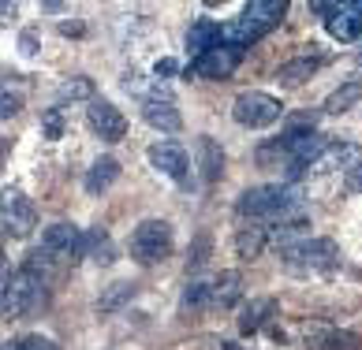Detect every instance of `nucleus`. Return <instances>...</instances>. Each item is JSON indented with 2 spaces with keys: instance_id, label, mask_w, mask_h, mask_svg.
I'll return each mask as SVG.
<instances>
[{
  "instance_id": "1",
  "label": "nucleus",
  "mask_w": 362,
  "mask_h": 350,
  "mask_svg": "<svg viewBox=\"0 0 362 350\" xmlns=\"http://www.w3.org/2000/svg\"><path fill=\"white\" fill-rule=\"evenodd\" d=\"M235 212L239 217H250V220H265V224L303 220V194H299V186H291V183L254 186V191L239 194Z\"/></svg>"
},
{
  "instance_id": "2",
  "label": "nucleus",
  "mask_w": 362,
  "mask_h": 350,
  "mask_svg": "<svg viewBox=\"0 0 362 350\" xmlns=\"http://www.w3.org/2000/svg\"><path fill=\"white\" fill-rule=\"evenodd\" d=\"M284 11H288L284 0H250V4L243 8V16H239L232 26H224L228 45H239V49L254 45L258 37L269 34L273 26H280V19H284Z\"/></svg>"
},
{
  "instance_id": "3",
  "label": "nucleus",
  "mask_w": 362,
  "mask_h": 350,
  "mask_svg": "<svg viewBox=\"0 0 362 350\" xmlns=\"http://www.w3.org/2000/svg\"><path fill=\"white\" fill-rule=\"evenodd\" d=\"M280 261H284L288 272L295 276H314V272H329L340 261V250L332 239H303L299 246L280 250Z\"/></svg>"
},
{
  "instance_id": "4",
  "label": "nucleus",
  "mask_w": 362,
  "mask_h": 350,
  "mask_svg": "<svg viewBox=\"0 0 362 350\" xmlns=\"http://www.w3.org/2000/svg\"><path fill=\"white\" fill-rule=\"evenodd\" d=\"M45 302V276L19 268L4 276V317H26Z\"/></svg>"
},
{
  "instance_id": "5",
  "label": "nucleus",
  "mask_w": 362,
  "mask_h": 350,
  "mask_svg": "<svg viewBox=\"0 0 362 350\" xmlns=\"http://www.w3.org/2000/svg\"><path fill=\"white\" fill-rule=\"evenodd\" d=\"M232 116L239 127H250V131H262L276 123L280 116H284V104H280L276 97H269V93L262 90H250V93H239L235 104H232Z\"/></svg>"
},
{
  "instance_id": "6",
  "label": "nucleus",
  "mask_w": 362,
  "mask_h": 350,
  "mask_svg": "<svg viewBox=\"0 0 362 350\" xmlns=\"http://www.w3.org/2000/svg\"><path fill=\"white\" fill-rule=\"evenodd\" d=\"M172 250V227L165 220H146L131 235V258L139 265H157Z\"/></svg>"
},
{
  "instance_id": "7",
  "label": "nucleus",
  "mask_w": 362,
  "mask_h": 350,
  "mask_svg": "<svg viewBox=\"0 0 362 350\" xmlns=\"http://www.w3.org/2000/svg\"><path fill=\"white\" fill-rule=\"evenodd\" d=\"M0 220H4L8 235L26 239L34 231V224H37V209H34V201L23 198L19 191H4V212H0Z\"/></svg>"
},
{
  "instance_id": "8",
  "label": "nucleus",
  "mask_w": 362,
  "mask_h": 350,
  "mask_svg": "<svg viewBox=\"0 0 362 350\" xmlns=\"http://www.w3.org/2000/svg\"><path fill=\"white\" fill-rule=\"evenodd\" d=\"M239 60H243V49L239 45H221L206 52V56L191 60V67H187V75H198V78H228L239 67Z\"/></svg>"
},
{
  "instance_id": "9",
  "label": "nucleus",
  "mask_w": 362,
  "mask_h": 350,
  "mask_svg": "<svg viewBox=\"0 0 362 350\" xmlns=\"http://www.w3.org/2000/svg\"><path fill=\"white\" fill-rule=\"evenodd\" d=\"M150 164L157 171H165L168 179H176L180 186H187V179H191V160H187V150L180 142H157V145H150Z\"/></svg>"
},
{
  "instance_id": "10",
  "label": "nucleus",
  "mask_w": 362,
  "mask_h": 350,
  "mask_svg": "<svg viewBox=\"0 0 362 350\" xmlns=\"http://www.w3.org/2000/svg\"><path fill=\"white\" fill-rule=\"evenodd\" d=\"M142 119H146L150 127L165 131V134H172V131L183 127V116H180V109H176V101H172L168 86H160L150 101H142Z\"/></svg>"
},
{
  "instance_id": "11",
  "label": "nucleus",
  "mask_w": 362,
  "mask_h": 350,
  "mask_svg": "<svg viewBox=\"0 0 362 350\" xmlns=\"http://www.w3.org/2000/svg\"><path fill=\"white\" fill-rule=\"evenodd\" d=\"M42 250H49L60 261H78L83 258V231L75 224H52L42 235Z\"/></svg>"
},
{
  "instance_id": "12",
  "label": "nucleus",
  "mask_w": 362,
  "mask_h": 350,
  "mask_svg": "<svg viewBox=\"0 0 362 350\" xmlns=\"http://www.w3.org/2000/svg\"><path fill=\"white\" fill-rule=\"evenodd\" d=\"M86 119H90V127L101 134V142H119L127 134V119H124V112H119L112 101H101V97L90 101Z\"/></svg>"
},
{
  "instance_id": "13",
  "label": "nucleus",
  "mask_w": 362,
  "mask_h": 350,
  "mask_svg": "<svg viewBox=\"0 0 362 350\" xmlns=\"http://www.w3.org/2000/svg\"><path fill=\"white\" fill-rule=\"evenodd\" d=\"M358 168H362V145H355V142H332L329 150H325V157H321L310 171H317V175L321 171H344V175H351Z\"/></svg>"
},
{
  "instance_id": "14",
  "label": "nucleus",
  "mask_w": 362,
  "mask_h": 350,
  "mask_svg": "<svg viewBox=\"0 0 362 350\" xmlns=\"http://www.w3.org/2000/svg\"><path fill=\"white\" fill-rule=\"evenodd\" d=\"M325 26L337 42H355V37H362V0H347L340 8V16L329 19Z\"/></svg>"
},
{
  "instance_id": "15",
  "label": "nucleus",
  "mask_w": 362,
  "mask_h": 350,
  "mask_svg": "<svg viewBox=\"0 0 362 350\" xmlns=\"http://www.w3.org/2000/svg\"><path fill=\"white\" fill-rule=\"evenodd\" d=\"M221 37H224V26H221V23L198 19L191 30H187V49H191V52H194V60H198V56H206V52L221 49Z\"/></svg>"
},
{
  "instance_id": "16",
  "label": "nucleus",
  "mask_w": 362,
  "mask_h": 350,
  "mask_svg": "<svg viewBox=\"0 0 362 350\" xmlns=\"http://www.w3.org/2000/svg\"><path fill=\"white\" fill-rule=\"evenodd\" d=\"M116 179H119V160L116 157H98L93 168H90V175H86V191L90 194H105Z\"/></svg>"
},
{
  "instance_id": "17",
  "label": "nucleus",
  "mask_w": 362,
  "mask_h": 350,
  "mask_svg": "<svg viewBox=\"0 0 362 350\" xmlns=\"http://www.w3.org/2000/svg\"><path fill=\"white\" fill-rule=\"evenodd\" d=\"M314 71H317V60L314 56H299V60H288V64L276 67V83L280 86H303Z\"/></svg>"
},
{
  "instance_id": "18",
  "label": "nucleus",
  "mask_w": 362,
  "mask_h": 350,
  "mask_svg": "<svg viewBox=\"0 0 362 350\" xmlns=\"http://www.w3.org/2000/svg\"><path fill=\"white\" fill-rule=\"evenodd\" d=\"M239 298H243V279H239V272H221L217 279H213V306H235Z\"/></svg>"
},
{
  "instance_id": "19",
  "label": "nucleus",
  "mask_w": 362,
  "mask_h": 350,
  "mask_svg": "<svg viewBox=\"0 0 362 350\" xmlns=\"http://www.w3.org/2000/svg\"><path fill=\"white\" fill-rule=\"evenodd\" d=\"M198 157H202V179L206 183H217V175L224 168V157H221V145L213 138H198Z\"/></svg>"
},
{
  "instance_id": "20",
  "label": "nucleus",
  "mask_w": 362,
  "mask_h": 350,
  "mask_svg": "<svg viewBox=\"0 0 362 350\" xmlns=\"http://www.w3.org/2000/svg\"><path fill=\"white\" fill-rule=\"evenodd\" d=\"M265 242H269V231L265 227H250V231H239L235 235V253L243 261H254L258 253L265 250Z\"/></svg>"
},
{
  "instance_id": "21",
  "label": "nucleus",
  "mask_w": 362,
  "mask_h": 350,
  "mask_svg": "<svg viewBox=\"0 0 362 350\" xmlns=\"http://www.w3.org/2000/svg\"><path fill=\"white\" fill-rule=\"evenodd\" d=\"M276 309V302L273 298H258V302H250L247 309H243V317H239V332L243 335H250V332H258L262 325H265V317H269Z\"/></svg>"
},
{
  "instance_id": "22",
  "label": "nucleus",
  "mask_w": 362,
  "mask_h": 350,
  "mask_svg": "<svg viewBox=\"0 0 362 350\" xmlns=\"http://www.w3.org/2000/svg\"><path fill=\"white\" fill-rule=\"evenodd\" d=\"M358 101H362V86H358V83H344L340 90H332V93H329L325 112L340 116V112H347V109H355Z\"/></svg>"
},
{
  "instance_id": "23",
  "label": "nucleus",
  "mask_w": 362,
  "mask_h": 350,
  "mask_svg": "<svg viewBox=\"0 0 362 350\" xmlns=\"http://www.w3.org/2000/svg\"><path fill=\"white\" fill-rule=\"evenodd\" d=\"M209 306H213V284H206V279L187 284V291H183V309L198 313V309H209Z\"/></svg>"
},
{
  "instance_id": "24",
  "label": "nucleus",
  "mask_w": 362,
  "mask_h": 350,
  "mask_svg": "<svg viewBox=\"0 0 362 350\" xmlns=\"http://www.w3.org/2000/svg\"><path fill=\"white\" fill-rule=\"evenodd\" d=\"M131 298H135V287H131V284H112V287L98 298V313H116V309L127 306Z\"/></svg>"
},
{
  "instance_id": "25",
  "label": "nucleus",
  "mask_w": 362,
  "mask_h": 350,
  "mask_svg": "<svg viewBox=\"0 0 362 350\" xmlns=\"http://www.w3.org/2000/svg\"><path fill=\"white\" fill-rule=\"evenodd\" d=\"M90 93H93L90 78H68V83L57 90V97H60V101H78V97H90Z\"/></svg>"
},
{
  "instance_id": "26",
  "label": "nucleus",
  "mask_w": 362,
  "mask_h": 350,
  "mask_svg": "<svg viewBox=\"0 0 362 350\" xmlns=\"http://www.w3.org/2000/svg\"><path fill=\"white\" fill-rule=\"evenodd\" d=\"M321 350H358V335L355 332H329Z\"/></svg>"
},
{
  "instance_id": "27",
  "label": "nucleus",
  "mask_w": 362,
  "mask_h": 350,
  "mask_svg": "<svg viewBox=\"0 0 362 350\" xmlns=\"http://www.w3.org/2000/svg\"><path fill=\"white\" fill-rule=\"evenodd\" d=\"M206 261H209V235H198L191 258H187V265H191V268H202Z\"/></svg>"
},
{
  "instance_id": "28",
  "label": "nucleus",
  "mask_w": 362,
  "mask_h": 350,
  "mask_svg": "<svg viewBox=\"0 0 362 350\" xmlns=\"http://www.w3.org/2000/svg\"><path fill=\"white\" fill-rule=\"evenodd\" d=\"M19 343H23V350H60L52 339H45V335H23Z\"/></svg>"
},
{
  "instance_id": "29",
  "label": "nucleus",
  "mask_w": 362,
  "mask_h": 350,
  "mask_svg": "<svg viewBox=\"0 0 362 350\" xmlns=\"http://www.w3.org/2000/svg\"><path fill=\"white\" fill-rule=\"evenodd\" d=\"M19 93H11V90H4V97H0V116H4V119H11V116H16L19 112Z\"/></svg>"
},
{
  "instance_id": "30",
  "label": "nucleus",
  "mask_w": 362,
  "mask_h": 350,
  "mask_svg": "<svg viewBox=\"0 0 362 350\" xmlns=\"http://www.w3.org/2000/svg\"><path fill=\"white\" fill-rule=\"evenodd\" d=\"M60 134H64V123H60V112L52 109V112L45 116V138H49V142H57Z\"/></svg>"
},
{
  "instance_id": "31",
  "label": "nucleus",
  "mask_w": 362,
  "mask_h": 350,
  "mask_svg": "<svg viewBox=\"0 0 362 350\" xmlns=\"http://www.w3.org/2000/svg\"><path fill=\"white\" fill-rule=\"evenodd\" d=\"M153 75L157 78H172V75H180V64L176 60H157L153 64Z\"/></svg>"
},
{
  "instance_id": "32",
  "label": "nucleus",
  "mask_w": 362,
  "mask_h": 350,
  "mask_svg": "<svg viewBox=\"0 0 362 350\" xmlns=\"http://www.w3.org/2000/svg\"><path fill=\"white\" fill-rule=\"evenodd\" d=\"M344 191L347 194H362V168L351 171V175H344Z\"/></svg>"
},
{
  "instance_id": "33",
  "label": "nucleus",
  "mask_w": 362,
  "mask_h": 350,
  "mask_svg": "<svg viewBox=\"0 0 362 350\" xmlns=\"http://www.w3.org/2000/svg\"><path fill=\"white\" fill-rule=\"evenodd\" d=\"M19 45H23V56H34V52H37V34L26 30V34L19 37Z\"/></svg>"
},
{
  "instance_id": "34",
  "label": "nucleus",
  "mask_w": 362,
  "mask_h": 350,
  "mask_svg": "<svg viewBox=\"0 0 362 350\" xmlns=\"http://www.w3.org/2000/svg\"><path fill=\"white\" fill-rule=\"evenodd\" d=\"M217 350H250V346H239V343H221Z\"/></svg>"
},
{
  "instance_id": "35",
  "label": "nucleus",
  "mask_w": 362,
  "mask_h": 350,
  "mask_svg": "<svg viewBox=\"0 0 362 350\" xmlns=\"http://www.w3.org/2000/svg\"><path fill=\"white\" fill-rule=\"evenodd\" d=\"M4 350H23V343H19V339H16V343L8 339V343H4Z\"/></svg>"
}]
</instances>
